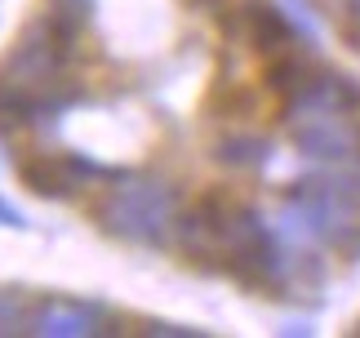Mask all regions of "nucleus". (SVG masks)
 I'll return each mask as SVG.
<instances>
[{
	"label": "nucleus",
	"instance_id": "nucleus-1",
	"mask_svg": "<svg viewBox=\"0 0 360 338\" xmlns=\"http://www.w3.org/2000/svg\"><path fill=\"white\" fill-rule=\"evenodd\" d=\"M13 182L107 245L271 307L360 272V63L281 0H22Z\"/></svg>",
	"mask_w": 360,
	"mask_h": 338
},
{
	"label": "nucleus",
	"instance_id": "nucleus-2",
	"mask_svg": "<svg viewBox=\"0 0 360 338\" xmlns=\"http://www.w3.org/2000/svg\"><path fill=\"white\" fill-rule=\"evenodd\" d=\"M311 13V23L334 40L342 54L360 63V0H298Z\"/></svg>",
	"mask_w": 360,
	"mask_h": 338
},
{
	"label": "nucleus",
	"instance_id": "nucleus-3",
	"mask_svg": "<svg viewBox=\"0 0 360 338\" xmlns=\"http://www.w3.org/2000/svg\"><path fill=\"white\" fill-rule=\"evenodd\" d=\"M352 334H360V307H356V316H352Z\"/></svg>",
	"mask_w": 360,
	"mask_h": 338
}]
</instances>
